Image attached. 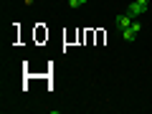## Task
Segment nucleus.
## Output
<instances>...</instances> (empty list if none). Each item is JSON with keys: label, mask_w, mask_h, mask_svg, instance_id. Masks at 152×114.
<instances>
[{"label": "nucleus", "mask_w": 152, "mask_h": 114, "mask_svg": "<svg viewBox=\"0 0 152 114\" xmlns=\"http://www.w3.org/2000/svg\"><path fill=\"white\" fill-rule=\"evenodd\" d=\"M140 31H142V23H140V20H134L129 28H127V31H122V38L129 43V41H134V38H137V33H140Z\"/></svg>", "instance_id": "obj_2"}, {"label": "nucleus", "mask_w": 152, "mask_h": 114, "mask_svg": "<svg viewBox=\"0 0 152 114\" xmlns=\"http://www.w3.org/2000/svg\"><path fill=\"white\" fill-rule=\"evenodd\" d=\"M79 5H81L79 0H69V8H79Z\"/></svg>", "instance_id": "obj_4"}, {"label": "nucleus", "mask_w": 152, "mask_h": 114, "mask_svg": "<svg viewBox=\"0 0 152 114\" xmlns=\"http://www.w3.org/2000/svg\"><path fill=\"white\" fill-rule=\"evenodd\" d=\"M137 3H140V5H145V8L150 5V0H137Z\"/></svg>", "instance_id": "obj_5"}, {"label": "nucleus", "mask_w": 152, "mask_h": 114, "mask_svg": "<svg viewBox=\"0 0 152 114\" xmlns=\"http://www.w3.org/2000/svg\"><path fill=\"white\" fill-rule=\"evenodd\" d=\"M145 10H147V8H145V5H140L137 0H134V3H129V5H127V13H129L132 18H140V15H142V13H145Z\"/></svg>", "instance_id": "obj_3"}, {"label": "nucleus", "mask_w": 152, "mask_h": 114, "mask_svg": "<svg viewBox=\"0 0 152 114\" xmlns=\"http://www.w3.org/2000/svg\"><path fill=\"white\" fill-rule=\"evenodd\" d=\"M79 3H81V5H84V3H86V0H79Z\"/></svg>", "instance_id": "obj_6"}, {"label": "nucleus", "mask_w": 152, "mask_h": 114, "mask_svg": "<svg viewBox=\"0 0 152 114\" xmlns=\"http://www.w3.org/2000/svg\"><path fill=\"white\" fill-rule=\"evenodd\" d=\"M134 20H137V18H132L129 13H119V15L114 18V23H117V28H119V33H122V31H127V28H129V26H132Z\"/></svg>", "instance_id": "obj_1"}]
</instances>
